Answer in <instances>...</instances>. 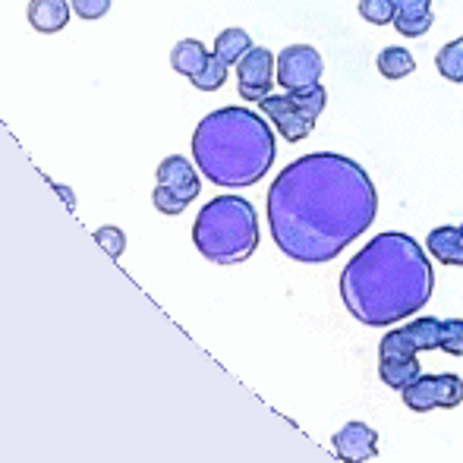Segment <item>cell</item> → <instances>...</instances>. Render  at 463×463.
Listing matches in <instances>:
<instances>
[{
  "label": "cell",
  "instance_id": "cell-1",
  "mask_svg": "<svg viewBox=\"0 0 463 463\" xmlns=\"http://www.w3.org/2000/svg\"><path fill=\"white\" fill-rule=\"evenodd\" d=\"M378 193L366 167L347 155H303L269 189V227L278 250L303 265L341 256L372 227Z\"/></svg>",
  "mask_w": 463,
  "mask_h": 463
},
{
  "label": "cell",
  "instance_id": "cell-2",
  "mask_svg": "<svg viewBox=\"0 0 463 463\" xmlns=\"http://www.w3.org/2000/svg\"><path fill=\"white\" fill-rule=\"evenodd\" d=\"M435 271L426 250L410 233L372 237L341 271V299L369 328L403 322L432 299Z\"/></svg>",
  "mask_w": 463,
  "mask_h": 463
},
{
  "label": "cell",
  "instance_id": "cell-3",
  "mask_svg": "<svg viewBox=\"0 0 463 463\" xmlns=\"http://www.w3.org/2000/svg\"><path fill=\"white\" fill-rule=\"evenodd\" d=\"M278 155L275 129L250 108H221L199 120L193 133V158L214 186H252L271 171Z\"/></svg>",
  "mask_w": 463,
  "mask_h": 463
},
{
  "label": "cell",
  "instance_id": "cell-4",
  "mask_svg": "<svg viewBox=\"0 0 463 463\" xmlns=\"http://www.w3.org/2000/svg\"><path fill=\"white\" fill-rule=\"evenodd\" d=\"M422 350L463 356V318H413L403 328L388 331L378 344V375H382V382L397 391L416 382L422 375Z\"/></svg>",
  "mask_w": 463,
  "mask_h": 463
},
{
  "label": "cell",
  "instance_id": "cell-5",
  "mask_svg": "<svg viewBox=\"0 0 463 463\" xmlns=\"http://www.w3.org/2000/svg\"><path fill=\"white\" fill-rule=\"evenodd\" d=\"M193 243L208 262L240 265L259 250V214L243 195H218L202 205Z\"/></svg>",
  "mask_w": 463,
  "mask_h": 463
},
{
  "label": "cell",
  "instance_id": "cell-6",
  "mask_svg": "<svg viewBox=\"0 0 463 463\" xmlns=\"http://www.w3.org/2000/svg\"><path fill=\"white\" fill-rule=\"evenodd\" d=\"M403 403L416 413H426V410H454L463 403V378L454 372H439V375H420L416 382H410L401 391Z\"/></svg>",
  "mask_w": 463,
  "mask_h": 463
},
{
  "label": "cell",
  "instance_id": "cell-7",
  "mask_svg": "<svg viewBox=\"0 0 463 463\" xmlns=\"http://www.w3.org/2000/svg\"><path fill=\"white\" fill-rule=\"evenodd\" d=\"M325 73V61L312 44H290L278 54V73L275 82L284 92H297V89L316 86Z\"/></svg>",
  "mask_w": 463,
  "mask_h": 463
},
{
  "label": "cell",
  "instance_id": "cell-8",
  "mask_svg": "<svg viewBox=\"0 0 463 463\" xmlns=\"http://www.w3.org/2000/svg\"><path fill=\"white\" fill-rule=\"evenodd\" d=\"M278 73V57L269 48H250L243 61L237 63V80H240V98L250 104H259L271 95V82Z\"/></svg>",
  "mask_w": 463,
  "mask_h": 463
},
{
  "label": "cell",
  "instance_id": "cell-9",
  "mask_svg": "<svg viewBox=\"0 0 463 463\" xmlns=\"http://www.w3.org/2000/svg\"><path fill=\"white\" fill-rule=\"evenodd\" d=\"M259 108L265 110V117L271 120V127H275L287 142H303L306 136L316 129V120L297 108V101L290 98V92L269 95L265 101H259Z\"/></svg>",
  "mask_w": 463,
  "mask_h": 463
},
{
  "label": "cell",
  "instance_id": "cell-10",
  "mask_svg": "<svg viewBox=\"0 0 463 463\" xmlns=\"http://www.w3.org/2000/svg\"><path fill=\"white\" fill-rule=\"evenodd\" d=\"M335 454L344 463H366L378 454V432L366 422H347L335 432Z\"/></svg>",
  "mask_w": 463,
  "mask_h": 463
},
{
  "label": "cell",
  "instance_id": "cell-11",
  "mask_svg": "<svg viewBox=\"0 0 463 463\" xmlns=\"http://www.w3.org/2000/svg\"><path fill=\"white\" fill-rule=\"evenodd\" d=\"M158 184L167 186L174 195H180V199L186 202V205H193L195 195H199V174H195V167L189 165L184 155H171V158H165L158 165Z\"/></svg>",
  "mask_w": 463,
  "mask_h": 463
},
{
  "label": "cell",
  "instance_id": "cell-12",
  "mask_svg": "<svg viewBox=\"0 0 463 463\" xmlns=\"http://www.w3.org/2000/svg\"><path fill=\"white\" fill-rule=\"evenodd\" d=\"M394 25L403 38H420L432 29V0H394Z\"/></svg>",
  "mask_w": 463,
  "mask_h": 463
},
{
  "label": "cell",
  "instance_id": "cell-13",
  "mask_svg": "<svg viewBox=\"0 0 463 463\" xmlns=\"http://www.w3.org/2000/svg\"><path fill=\"white\" fill-rule=\"evenodd\" d=\"M70 6L67 0H32L29 4V23L42 35H54V32L67 29L70 23Z\"/></svg>",
  "mask_w": 463,
  "mask_h": 463
},
{
  "label": "cell",
  "instance_id": "cell-14",
  "mask_svg": "<svg viewBox=\"0 0 463 463\" xmlns=\"http://www.w3.org/2000/svg\"><path fill=\"white\" fill-rule=\"evenodd\" d=\"M429 252L435 256V262L441 265H463V224H445V227H435L426 240Z\"/></svg>",
  "mask_w": 463,
  "mask_h": 463
},
{
  "label": "cell",
  "instance_id": "cell-15",
  "mask_svg": "<svg viewBox=\"0 0 463 463\" xmlns=\"http://www.w3.org/2000/svg\"><path fill=\"white\" fill-rule=\"evenodd\" d=\"M208 57H212V54H208L205 44H202L199 38H184V42L174 44V51H171V67L177 70L180 76L193 80V76L199 73V70L208 63Z\"/></svg>",
  "mask_w": 463,
  "mask_h": 463
},
{
  "label": "cell",
  "instance_id": "cell-16",
  "mask_svg": "<svg viewBox=\"0 0 463 463\" xmlns=\"http://www.w3.org/2000/svg\"><path fill=\"white\" fill-rule=\"evenodd\" d=\"M252 48V38L246 29H224L218 38H214V54L221 57V61L227 63V67H237L240 61H243V54Z\"/></svg>",
  "mask_w": 463,
  "mask_h": 463
},
{
  "label": "cell",
  "instance_id": "cell-17",
  "mask_svg": "<svg viewBox=\"0 0 463 463\" xmlns=\"http://www.w3.org/2000/svg\"><path fill=\"white\" fill-rule=\"evenodd\" d=\"M375 63L384 80H403V76H410L416 70V61L407 48H384Z\"/></svg>",
  "mask_w": 463,
  "mask_h": 463
},
{
  "label": "cell",
  "instance_id": "cell-18",
  "mask_svg": "<svg viewBox=\"0 0 463 463\" xmlns=\"http://www.w3.org/2000/svg\"><path fill=\"white\" fill-rule=\"evenodd\" d=\"M435 67H439V73L445 76V80L463 82V38H454V42H448L445 48L439 51Z\"/></svg>",
  "mask_w": 463,
  "mask_h": 463
},
{
  "label": "cell",
  "instance_id": "cell-19",
  "mask_svg": "<svg viewBox=\"0 0 463 463\" xmlns=\"http://www.w3.org/2000/svg\"><path fill=\"white\" fill-rule=\"evenodd\" d=\"M227 70H231V67H227V63L221 61L218 54H212V57H208L205 67H202L199 73H195L189 82H193V86L199 89V92H218V89L227 82Z\"/></svg>",
  "mask_w": 463,
  "mask_h": 463
},
{
  "label": "cell",
  "instance_id": "cell-20",
  "mask_svg": "<svg viewBox=\"0 0 463 463\" xmlns=\"http://www.w3.org/2000/svg\"><path fill=\"white\" fill-rule=\"evenodd\" d=\"M290 98L297 101V108L303 110V114L312 117V120H316V117L325 110V104H328V92L322 89V82H316V86H306V89H297V92H290Z\"/></svg>",
  "mask_w": 463,
  "mask_h": 463
},
{
  "label": "cell",
  "instance_id": "cell-21",
  "mask_svg": "<svg viewBox=\"0 0 463 463\" xmlns=\"http://www.w3.org/2000/svg\"><path fill=\"white\" fill-rule=\"evenodd\" d=\"M360 16L372 25L394 23V0H360Z\"/></svg>",
  "mask_w": 463,
  "mask_h": 463
},
{
  "label": "cell",
  "instance_id": "cell-22",
  "mask_svg": "<svg viewBox=\"0 0 463 463\" xmlns=\"http://www.w3.org/2000/svg\"><path fill=\"white\" fill-rule=\"evenodd\" d=\"M152 199H155V208H158L161 214H184V212H186V202L180 199V195H174L171 189L161 186V184L155 186V195H152Z\"/></svg>",
  "mask_w": 463,
  "mask_h": 463
},
{
  "label": "cell",
  "instance_id": "cell-23",
  "mask_svg": "<svg viewBox=\"0 0 463 463\" xmlns=\"http://www.w3.org/2000/svg\"><path fill=\"white\" fill-rule=\"evenodd\" d=\"M95 240L104 246V250L110 252L114 259H120V252L127 250V237H123L120 227H101V231H95Z\"/></svg>",
  "mask_w": 463,
  "mask_h": 463
},
{
  "label": "cell",
  "instance_id": "cell-24",
  "mask_svg": "<svg viewBox=\"0 0 463 463\" xmlns=\"http://www.w3.org/2000/svg\"><path fill=\"white\" fill-rule=\"evenodd\" d=\"M73 4V13L80 19H101V16H108V10H110V0H70Z\"/></svg>",
  "mask_w": 463,
  "mask_h": 463
},
{
  "label": "cell",
  "instance_id": "cell-25",
  "mask_svg": "<svg viewBox=\"0 0 463 463\" xmlns=\"http://www.w3.org/2000/svg\"><path fill=\"white\" fill-rule=\"evenodd\" d=\"M54 189H57V193H61V195H63V202H67V205H70V208H73V205H76V195H73V193H70V189H67V186L54 184Z\"/></svg>",
  "mask_w": 463,
  "mask_h": 463
}]
</instances>
